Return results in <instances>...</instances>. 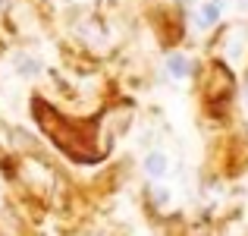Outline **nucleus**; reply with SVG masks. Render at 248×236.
I'll use <instances>...</instances> for the list:
<instances>
[{"label": "nucleus", "instance_id": "nucleus-8", "mask_svg": "<svg viewBox=\"0 0 248 236\" xmlns=\"http://www.w3.org/2000/svg\"><path fill=\"white\" fill-rule=\"evenodd\" d=\"M10 3H13V0H0V13H3V10H10Z\"/></svg>", "mask_w": 248, "mask_h": 236}, {"label": "nucleus", "instance_id": "nucleus-3", "mask_svg": "<svg viewBox=\"0 0 248 236\" xmlns=\"http://www.w3.org/2000/svg\"><path fill=\"white\" fill-rule=\"evenodd\" d=\"M164 69L176 79V82H186V79H192V73H195L188 54H182V51H170L167 60H164Z\"/></svg>", "mask_w": 248, "mask_h": 236}, {"label": "nucleus", "instance_id": "nucleus-4", "mask_svg": "<svg viewBox=\"0 0 248 236\" xmlns=\"http://www.w3.org/2000/svg\"><path fill=\"white\" fill-rule=\"evenodd\" d=\"M141 170H145L148 180H164L170 173V157L160 152V148H154V152L145 154V161H141Z\"/></svg>", "mask_w": 248, "mask_h": 236}, {"label": "nucleus", "instance_id": "nucleus-10", "mask_svg": "<svg viewBox=\"0 0 248 236\" xmlns=\"http://www.w3.org/2000/svg\"><path fill=\"white\" fill-rule=\"evenodd\" d=\"M60 3H69V0H60Z\"/></svg>", "mask_w": 248, "mask_h": 236}, {"label": "nucleus", "instance_id": "nucleus-1", "mask_svg": "<svg viewBox=\"0 0 248 236\" xmlns=\"http://www.w3.org/2000/svg\"><path fill=\"white\" fill-rule=\"evenodd\" d=\"M223 10H226V0H201L192 13V25L195 32H211L214 25L223 19Z\"/></svg>", "mask_w": 248, "mask_h": 236}, {"label": "nucleus", "instance_id": "nucleus-7", "mask_svg": "<svg viewBox=\"0 0 248 236\" xmlns=\"http://www.w3.org/2000/svg\"><path fill=\"white\" fill-rule=\"evenodd\" d=\"M236 13H242V16H245V13H248V0H236Z\"/></svg>", "mask_w": 248, "mask_h": 236}, {"label": "nucleus", "instance_id": "nucleus-5", "mask_svg": "<svg viewBox=\"0 0 248 236\" xmlns=\"http://www.w3.org/2000/svg\"><path fill=\"white\" fill-rule=\"evenodd\" d=\"M245 48H248V32H236V35L226 41V57H230L232 63H239L245 57Z\"/></svg>", "mask_w": 248, "mask_h": 236}, {"label": "nucleus", "instance_id": "nucleus-9", "mask_svg": "<svg viewBox=\"0 0 248 236\" xmlns=\"http://www.w3.org/2000/svg\"><path fill=\"white\" fill-rule=\"evenodd\" d=\"M245 104H248V88H245Z\"/></svg>", "mask_w": 248, "mask_h": 236}, {"label": "nucleus", "instance_id": "nucleus-2", "mask_svg": "<svg viewBox=\"0 0 248 236\" xmlns=\"http://www.w3.org/2000/svg\"><path fill=\"white\" fill-rule=\"evenodd\" d=\"M13 73L29 82V79H38L44 73V63L38 60L35 54H29V51H16V54H13Z\"/></svg>", "mask_w": 248, "mask_h": 236}, {"label": "nucleus", "instance_id": "nucleus-6", "mask_svg": "<svg viewBox=\"0 0 248 236\" xmlns=\"http://www.w3.org/2000/svg\"><path fill=\"white\" fill-rule=\"evenodd\" d=\"M170 199H173V192H170L167 186H154V189H151V202H154L157 208H167Z\"/></svg>", "mask_w": 248, "mask_h": 236}]
</instances>
